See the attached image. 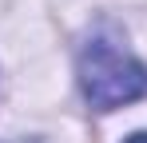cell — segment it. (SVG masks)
Masks as SVG:
<instances>
[{
	"label": "cell",
	"mask_w": 147,
	"mask_h": 143,
	"mask_svg": "<svg viewBox=\"0 0 147 143\" xmlns=\"http://www.w3.org/2000/svg\"><path fill=\"white\" fill-rule=\"evenodd\" d=\"M80 88L96 111H115L147 92V68L115 40H88L80 52Z\"/></svg>",
	"instance_id": "6da1fadb"
},
{
	"label": "cell",
	"mask_w": 147,
	"mask_h": 143,
	"mask_svg": "<svg viewBox=\"0 0 147 143\" xmlns=\"http://www.w3.org/2000/svg\"><path fill=\"white\" fill-rule=\"evenodd\" d=\"M123 143H147V131H135L131 139H123Z\"/></svg>",
	"instance_id": "7a4b0ae2"
}]
</instances>
